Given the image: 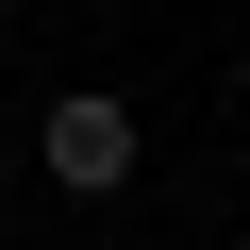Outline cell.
I'll list each match as a JSON object with an SVG mask.
<instances>
[{
  "mask_svg": "<svg viewBox=\"0 0 250 250\" xmlns=\"http://www.w3.org/2000/svg\"><path fill=\"white\" fill-rule=\"evenodd\" d=\"M34 150H50V184H67V200H117V184H134V117H117L100 83H67V100L34 117Z\"/></svg>",
  "mask_w": 250,
  "mask_h": 250,
  "instance_id": "6da1fadb",
  "label": "cell"
}]
</instances>
